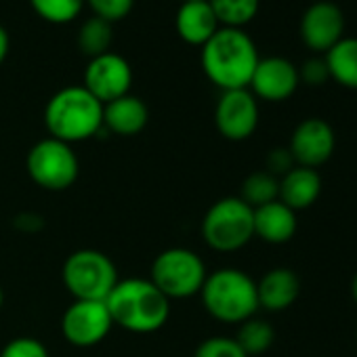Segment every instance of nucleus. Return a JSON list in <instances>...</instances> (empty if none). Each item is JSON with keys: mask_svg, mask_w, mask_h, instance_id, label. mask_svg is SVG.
Masks as SVG:
<instances>
[{"mask_svg": "<svg viewBox=\"0 0 357 357\" xmlns=\"http://www.w3.org/2000/svg\"><path fill=\"white\" fill-rule=\"evenodd\" d=\"M355 340H357V328H355Z\"/></svg>", "mask_w": 357, "mask_h": 357, "instance_id": "72a5a7b5", "label": "nucleus"}, {"mask_svg": "<svg viewBox=\"0 0 357 357\" xmlns=\"http://www.w3.org/2000/svg\"><path fill=\"white\" fill-rule=\"evenodd\" d=\"M238 198L244 200L252 211L269 202H275L280 198V178L269 174L267 170H257L244 178Z\"/></svg>", "mask_w": 357, "mask_h": 357, "instance_id": "5701e85b", "label": "nucleus"}, {"mask_svg": "<svg viewBox=\"0 0 357 357\" xmlns=\"http://www.w3.org/2000/svg\"><path fill=\"white\" fill-rule=\"evenodd\" d=\"M114 326L135 332L151 334L166 326L170 317V301L155 288L149 278L118 280L105 298Z\"/></svg>", "mask_w": 357, "mask_h": 357, "instance_id": "f03ea898", "label": "nucleus"}, {"mask_svg": "<svg viewBox=\"0 0 357 357\" xmlns=\"http://www.w3.org/2000/svg\"><path fill=\"white\" fill-rule=\"evenodd\" d=\"M0 357H49V351L34 336H17L0 349Z\"/></svg>", "mask_w": 357, "mask_h": 357, "instance_id": "cd10ccee", "label": "nucleus"}, {"mask_svg": "<svg viewBox=\"0 0 357 357\" xmlns=\"http://www.w3.org/2000/svg\"><path fill=\"white\" fill-rule=\"evenodd\" d=\"M298 78L301 82L309 86H321L330 80V72L326 66L324 57H309L301 68H298Z\"/></svg>", "mask_w": 357, "mask_h": 357, "instance_id": "c85d7f7f", "label": "nucleus"}, {"mask_svg": "<svg viewBox=\"0 0 357 357\" xmlns=\"http://www.w3.org/2000/svg\"><path fill=\"white\" fill-rule=\"evenodd\" d=\"M298 229L296 213L280 200L255 208V236L267 244L280 246L294 238Z\"/></svg>", "mask_w": 357, "mask_h": 357, "instance_id": "6ab92c4d", "label": "nucleus"}, {"mask_svg": "<svg viewBox=\"0 0 357 357\" xmlns=\"http://www.w3.org/2000/svg\"><path fill=\"white\" fill-rule=\"evenodd\" d=\"M298 34L309 51L326 55L338 40L344 38L342 9L336 3H330V0H317V3L305 9Z\"/></svg>", "mask_w": 357, "mask_h": 357, "instance_id": "f8f14e48", "label": "nucleus"}, {"mask_svg": "<svg viewBox=\"0 0 357 357\" xmlns=\"http://www.w3.org/2000/svg\"><path fill=\"white\" fill-rule=\"evenodd\" d=\"M45 126L49 137L63 143H80L101 132L103 103H99L82 84L57 91L45 107Z\"/></svg>", "mask_w": 357, "mask_h": 357, "instance_id": "7ed1b4c3", "label": "nucleus"}, {"mask_svg": "<svg viewBox=\"0 0 357 357\" xmlns=\"http://www.w3.org/2000/svg\"><path fill=\"white\" fill-rule=\"evenodd\" d=\"M330 78L344 89L357 91V36H344L326 55Z\"/></svg>", "mask_w": 357, "mask_h": 357, "instance_id": "aec40b11", "label": "nucleus"}, {"mask_svg": "<svg viewBox=\"0 0 357 357\" xmlns=\"http://www.w3.org/2000/svg\"><path fill=\"white\" fill-rule=\"evenodd\" d=\"M32 11L55 26H63L74 22L84 11V0H30Z\"/></svg>", "mask_w": 357, "mask_h": 357, "instance_id": "393cba45", "label": "nucleus"}, {"mask_svg": "<svg viewBox=\"0 0 357 357\" xmlns=\"http://www.w3.org/2000/svg\"><path fill=\"white\" fill-rule=\"evenodd\" d=\"M301 294V280L290 267H273L257 282L259 309L280 313L290 309Z\"/></svg>", "mask_w": 357, "mask_h": 357, "instance_id": "dca6fc26", "label": "nucleus"}, {"mask_svg": "<svg viewBox=\"0 0 357 357\" xmlns=\"http://www.w3.org/2000/svg\"><path fill=\"white\" fill-rule=\"evenodd\" d=\"M84 5L93 11V17L114 24L130 15L135 0H84Z\"/></svg>", "mask_w": 357, "mask_h": 357, "instance_id": "bb28decb", "label": "nucleus"}, {"mask_svg": "<svg viewBox=\"0 0 357 357\" xmlns=\"http://www.w3.org/2000/svg\"><path fill=\"white\" fill-rule=\"evenodd\" d=\"M221 28L244 30L261 9V0H208Z\"/></svg>", "mask_w": 357, "mask_h": 357, "instance_id": "4be33fe9", "label": "nucleus"}, {"mask_svg": "<svg viewBox=\"0 0 357 357\" xmlns=\"http://www.w3.org/2000/svg\"><path fill=\"white\" fill-rule=\"evenodd\" d=\"M273 340H275L273 326L269 321L257 317V315L246 319V321H242L240 328H238V334H236V342L242 347V351L248 357L267 353L271 349Z\"/></svg>", "mask_w": 357, "mask_h": 357, "instance_id": "412c9836", "label": "nucleus"}, {"mask_svg": "<svg viewBox=\"0 0 357 357\" xmlns=\"http://www.w3.org/2000/svg\"><path fill=\"white\" fill-rule=\"evenodd\" d=\"M114 328L105 301H74L61 315L63 338L80 349L95 347Z\"/></svg>", "mask_w": 357, "mask_h": 357, "instance_id": "1a4fd4ad", "label": "nucleus"}, {"mask_svg": "<svg viewBox=\"0 0 357 357\" xmlns=\"http://www.w3.org/2000/svg\"><path fill=\"white\" fill-rule=\"evenodd\" d=\"M174 28L183 43L202 49L221 26L208 0H185V3L178 5Z\"/></svg>", "mask_w": 357, "mask_h": 357, "instance_id": "2eb2a0df", "label": "nucleus"}, {"mask_svg": "<svg viewBox=\"0 0 357 357\" xmlns=\"http://www.w3.org/2000/svg\"><path fill=\"white\" fill-rule=\"evenodd\" d=\"M181 3H185V0H181Z\"/></svg>", "mask_w": 357, "mask_h": 357, "instance_id": "f704fd0d", "label": "nucleus"}, {"mask_svg": "<svg viewBox=\"0 0 357 357\" xmlns=\"http://www.w3.org/2000/svg\"><path fill=\"white\" fill-rule=\"evenodd\" d=\"M76 40H78L80 53L86 55L89 59L99 57L103 53H109V47L114 40L112 24L105 20H99V17H91L80 26Z\"/></svg>", "mask_w": 357, "mask_h": 357, "instance_id": "b1692460", "label": "nucleus"}, {"mask_svg": "<svg viewBox=\"0 0 357 357\" xmlns=\"http://www.w3.org/2000/svg\"><path fill=\"white\" fill-rule=\"evenodd\" d=\"M26 170L38 188L47 192H66L76 183L80 162L70 143L47 137L30 147Z\"/></svg>", "mask_w": 357, "mask_h": 357, "instance_id": "6e6552de", "label": "nucleus"}, {"mask_svg": "<svg viewBox=\"0 0 357 357\" xmlns=\"http://www.w3.org/2000/svg\"><path fill=\"white\" fill-rule=\"evenodd\" d=\"M321 194V176L315 168L294 166L280 178V202L294 213L311 208Z\"/></svg>", "mask_w": 357, "mask_h": 357, "instance_id": "f3484780", "label": "nucleus"}, {"mask_svg": "<svg viewBox=\"0 0 357 357\" xmlns=\"http://www.w3.org/2000/svg\"><path fill=\"white\" fill-rule=\"evenodd\" d=\"M194 357H248L236 338L229 336H211L202 340L194 353Z\"/></svg>", "mask_w": 357, "mask_h": 357, "instance_id": "a878e982", "label": "nucleus"}, {"mask_svg": "<svg viewBox=\"0 0 357 357\" xmlns=\"http://www.w3.org/2000/svg\"><path fill=\"white\" fill-rule=\"evenodd\" d=\"M3 303H5V292H3V288H0V309H3Z\"/></svg>", "mask_w": 357, "mask_h": 357, "instance_id": "473e14b6", "label": "nucleus"}, {"mask_svg": "<svg viewBox=\"0 0 357 357\" xmlns=\"http://www.w3.org/2000/svg\"><path fill=\"white\" fill-rule=\"evenodd\" d=\"M261 55L255 40L236 28H219L202 47L200 61L206 78L223 91L248 89Z\"/></svg>", "mask_w": 357, "mask_h": 357, "instance_id": "f257e3e1", "label": "nucleus"}, {"mask_svg": "<svg viewBox=\"0 0 357 357\" xmlns=\"http://www.w3.org/2000/svg\"><path fill=\"white\" fill-rule=\"evenodd\" d=\"M259 99L248 89L223 91L215 107V126L227 141H246L259 126Z\"/></svg>", "mask_w": 357, "mask_h": 357, "instance_id": "9d476101", "label": "nucleus"}, {"mask_svg": "<svg viewBox=\"0 0 357 357\" xmlns=\"http://www.w3.org/2000/svg\"><path fill=\"white\" fill-rule=\"evenodd\" d=\"M296 166V162H294V158H292V153H290V149L288 147H273L269 153H267V172L269 174H273V176H278V178H282L286 172H290L292 168Z\"/></svg>", "mask_w": 357, "mask_h": 357, "instance_id": "c756f323", "label": "nucleus"}, {"mask_svg": "<svg viewBox=\"0 0 357 357\" xmlns=\"http://www.w3.org/2000/svg\"><path fill=\"white\" fill-rule=\"evenodd\" d=\"M61 280L74 301H105L120 278L114 261L105 252L82 248L66 259Z\"/></svg>", "mask_w": 357, "mask_h": 357, "instance_id": "423d86ee", "label": "nucleus"}, {"mask_svg": "<svg viewBox=\"0 0 357 357\" xmlns=\"http://www.w3.org/2000/svg\"><path fill=\"white\" fill-rule=\"evenodd\" d=\"M298 86H301L298 68L286 57L271 55L259 59L248 91L261 101L280 103L290 99Z\"/></svg>", "mask_w": 357, "mask_h": 357, "instance_id": "ddd939ff", "label": "nucleus"}, {"mask_svg": "<svg viewBox=\"0 0 357 357\" xmlns=\"http://www.w3.org/2000/svg\"><path fill=\"white\" fill-rule=\"evenodd\" d=\"M206 275L208 271L202 257L181 246L162 250L149 269V280L168 301L200 294Z\"/></svg>", "mask_w": 357, "mask_h": 357, "instance_id": "0eeeda50", "label": "nucleus"}, {"mask_svg": "<svg viewBox=\"0 0 357 357\" xmlns=\"http://www.w3.org/2000/svg\"><path fill=\"white\" fill-rule=\"evenodd\" d=\"M149 122V109L143 99L124 95L103 105V128L120 137L139 135Z\"/></svg>", "mask_w": 357, "mask_h": 357, "instance_id": "a211bd4d", "label": "nucleus"}, {"mask_svg": "<svg viewBox=\"0 0 357 357\" xmlns=\"http://www.w3.org/2000/svg\"><path fill=\"white\" fill-rule=\"evenodd\" d=\"M202 305L221 324H242L257 315V282L238 267H221L206 275L200 290Z\"/></svg>", "mask_w": 357, "mask_h": 357, "instance_id": "20e7f679", "label": "nucleus"}, {"mask_svg": "<svg viewBox=\"0 0 357 357\" xmlns=\"http://www.w3.org/2000/svg\"><path fill=\"white\" fill-rule=\"evenodd\" d=\"M351 296H353V301H355V305H357V273H355L353 280H351Z\"/></svg>", "mask_w": 357, "mask_h": 357, "instance_id": "2f4dec72", "label": "nucleus"}, {"mask_svg": "<svg viewBox=\"0 0 357 357\" xmlns=\"http://www.w3.org/2000/svg\"><path fill=\"white\" fill-rule=\"evenodd\" d=\"M288 149L296 166L317 168L326 164L336 149V135L324 118H307L290 135Z\"/></svg>", "mask_w": 357, "mask_h": 357, "instance_id": "4468645a", "label": "nucleus"}, {"mask_svg": "<svg viewBox=\"0 0 357 357\" xmlns=\"http://www.w3.org/2000/svg\"><path fill=\"white\" fill-rule=\"evenodd\" d=\"M202 238L217 252L242 250L255 238V211L238 196L217 200L202 219Z\"/></svg>", "mask_w": 357, "mask_h": 357, "instance_id": "39448f33", "label": "nucleus"}, {"mask_svg": "<svg viewBox=\"0 0 357 357\" xmlns=\"http://www.w3.org/2000/svg\"><path fill=\"white\" fill-rule=\"evenodd\" d=\"M82 86L99 101L109 103L130 93L132 86V68L118 53H103L99 57L89 59L84 68Z\"/></svg>", "mask_w": 357, "mask_h": 357, "instance_id": "9b49d317", "label": "nucleus"}, {"mask_svg": "<svg viewBox=\"0 0 357 357\" xmlns=\"http://www.w3.org/2000/svg\"><path fill=\"white\" fill-rule=\"evenodd\" d=\"M9 49H11V38H9V32L7 28L0 24V66L5 63L7 55H9Z\"/></svg>", "mask_w": 357, "mask_h": 357, "instance_id": "7c9ffc66", "label": "nucleus"}]
</instances>
